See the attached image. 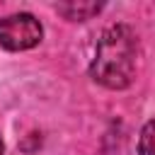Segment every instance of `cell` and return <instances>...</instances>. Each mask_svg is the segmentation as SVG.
<instances>
[{
    "mask_svg": "<svg viewBox=\"0 0 155 155\" xmlns=\"http://www.w3.org/2000/svg\"><path fill=\"white\" fill-rule=\"evenodd\" d=\"M138 63V39L126 24H111L102 31L90 75L94 82L109 90H124L136 78Z\"/></svg>",
    "mask_w": 155,
    "mask_h": 155,
    "instance_id": "6da1fadb",
    "label": "cell"
},
{
    "mask_svg": "<svg viewBox=\"0 0 155 155\" xmlns=\"http://www.w3.org/2000/svg\"><path fill=\"white\" fill-rule=\"evenodd\" d=\"M44 36L41 22L29 12H15L0 17V46L7 51H27L34 48Z\"/></svg>",
    "mask_w": 155,
    "mask_h": 155,
    "instance_id": "7a4b0ae2",
    "label": "cell"
},
{
    "mask_svg": "<svg viewBox=\"0 0 155 155\" xmlns=\"http://www.w3.org/2000/svg\"><path fill=\"white\" fill-rule=\"evenodd\" d=\"M138 155H155V119L148 121L140 128V138H138Z\"/></svg>",
    "mask_w": 155,
    "mask_h": 155,
    "instance_id": "3957f363",
    "label": "cell"
},
{
    "mask_svg": "<svg viewBox=\"0 0 155 155\" xmlns=\"http://www.w3.org/2000/svg\"><path fill=\"white\" fill-rule=\"evenodd\" d=\"M58 12L65 15L68 19H87L90 15L99 12V5H61Z\"/></svg>",
    "mask_w": 155,
    "mask_h": 155,
    "instance_id": "277c9868",
    "label": "cell"
},
{
    "mask_svg": "<svg viewBox=\"0 0 155 155\" xmlns=\"http://www.w3.org/2000/svg\"><path fill=\"white\" fill-rule=\"evenodd\" d=\"M0 155H2V138H0Z\"/></svg>",
    "mask_w": 155,
    "mask_h": 155,
    "instance_id": "5b68a950",
    "label": "cell"
}]
</instances>
